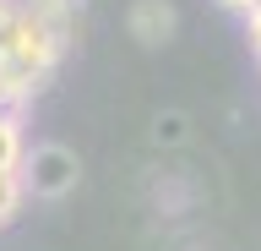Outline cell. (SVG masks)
I'll list each match as a JSON object with an SVG mask.
<instances>
[{"label": "cell", "instance_id": "7a4b0ae2", "mask_svg": "<svg viewBox=\"0 0 261 251\" xmlns=\"http://www.w3.org/2000/svg\"><path fill=\"white\" fill-rule=\"evenodd\" d=\"M125 22H130V38L147 44V50H158V44H169V38L179 33V11L169 0H130Z\"/></svg>", "mask_w": 261, "mask_h": 251}, {"label": "cell", "instance_id": "277c9868", "mask_svg": "<svg viewBox=\"0 0 261 251\" xmlns=\"http://www.w3.org/2000/svg\"><path fill=\"white\" fill-rule=\"evenodd\" d=\"M22 202H28V186H22V169H0V230L22 213Z\"/></svg>", "mask_w": 261, "mask_h": 251}, {"label": "cell", "instance_id": "5b68a950", "mask_svg": "<svg viewBox=\"0 0 261 251\" xmlns=\"http://www.w3.org/2000/svg\"><path fill=\"white\" fill-rule=\"evenodd\" d=\"M152 136H158V142H185V115H158Z\"/></svg>", "mask_w": 261, "mask_h": 251}, {"label": "cell", "instance_id": "6da1fadb", "mask_svg": "<svg viewBox=\"0 0 261 251\" xmlns=\"http://www.w3.org/2000/svg\"><path fill=\"white\" fill-rule=\"evenodd\" d=\"M22 186H28V197L65 202L82 186L76 148H65V142H38V148H28V158H22Z\"/></svg>", "mask_w": 261, "mask_h": 251}, {"label": "cell", "instance_id": "52a82bcc", "mask_svg": "<svg viewBox=\"0 0 261 251\" xmlns=\"http://www.w3.org/2000/svg\"><path fill=\"white\" fill-rule=\"evenodd\" d=\"M218 6H228V11H240V17H250V11H256L261 0H218Z\"/></svg>", "mask_w": 261, "mask_h": 251}, {"label": "cell", "instance_id": "8992f818", "mask_svg": "<svg viewBox=\"0 0 261 251\" xmlns=\"http://www.w3.org/2000/svg\"><path fill=\"white\" fill-rule=\"evenodd\" d=\"M245 38H250V50H256V60H261V6L245 17Z\"/></svg>", "mask_w": 261, "mask_h": 251}, {"label": "cell", "instance_id": "3957f363", "mask_svg": "<svg viewBox=\"0 0 261 251\" xmlns=\"http://www.w3.org/2000/svg\"><path fill=\"white\" fill-rule=\"evenodd\" d=\"M28 158V142H22V115L0 109V169H22Z\"/></svg>", "mask_w": 261, "mask_h": 251}]
</instances>
